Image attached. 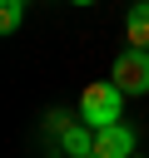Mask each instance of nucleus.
Here are the masks:
<instances>
[{"label":"nucleus","instance_id":"1","mask_svg":"<svg viewBox=\"0 0 149 158\" xmlns=\"http://www.w3.org/2000/svg\"><path fill=\"white\" fill-rule=\"evenodd\" d=\"M124 89L114 84V79H99V84H84V94H79V118L89 123V128H104V123H119V114H124Z\"/></svg>","mask_w":149,"mask_h":158},{"label":"nucleus","instance_id":"2","mask_svg":"<svg viewBox=\"0 0 149 158\" xmlns=\"http://www.w3.org/2000/svg\"><path fill=\"white\" fill-rule=\"evenodd\" d=\"M109 79H114L124 94H149V49H144V44H124V49L114 54Z\"/></svg>","mask_w":149,"mask_h":158},{"label":"nucleus","instance_id":"3","mask_svg":"<svg viewBox=\"0 0 149 158\" xmlns=\"http://www.w3.org/2000/svg\"><path fill=\"white\" fill-rule=\"evenodd\" d=\"M94 153H99V158H129V153H134V128H129V123H104V128H94Z\"/></svg>","mask_w":149,"mask_h":158},{"label":"nucleus","instance_id":"4","mask_svg":"<svg viewBox=\"0 0 149 158\" xmlns=\"http://www.w3.org/2000/svg\"><path fill=\"white\" fill-rule=\"evenodd\" d=\"M60 148H65L70 158H89V153H94V128H89V123H65V128H60Z\"/></svg>","mask_w":149,"mask_h":158},{"label":"nucleus","instance_id":"5","mask_svg":"<svg viewBox=\"0 0 149 158\" xmlns=\"http://www.w3.org/2000/svg\"><path fill=\"white\" fill-rule=\"evenodd\" d=\"M124 35H129V44H144V49H149V0H134V5H129Z\"/></svg>","mask_w":149,"mask_h":158},{"label":"nucleus","instance_id":"6","mask_svg":"<svg viewBox=\"0 0 149 158\" xmlns=\"http://www.w3.org/2000/svg\"><path fill=\"white\" fill-rule=\"evenodd\" d=\"M25 5H30V0H0V30H5V35H15V30H20Z\"/></svg>","mask_w":149,"mask_h":158},{"label":"nucleus","instance_id":"7","mask_svg":"<svg viewBox=\"0 0 149 158\" xmlns=\"http://www.w3.org/2000/svg\"><path fill=\"white\" fill-rule=\"evenodd\" d=\"M70 5H94V0H70Z\"/></svg>","mask_w":149,"mask_h":158},{"label":"nucleus","instance_id":"8","mask_svg":"<svg viewBox=\"0 0 149 158\" xmlns=\"http://www.w3.org/2000/svg\"><path fill=\"white\" fill-rule=\"evenodd\" d=\"M89 158H99V153H89Z\"/></svg>","mask_w":149,"mask_h":158},{"label":"nucleus","instance_id":"9","mask_svg":"<svg viewBox=\"0 0 149 158\" xmlns=\"http://www.w3.org/2000/svg\"><path fill=\"white\" fill-rule=\"evenodd\" d=\"M129 158H139V153H129Z\"/></svg>","mask_w":149,"mask_h":158}]
</instances>
